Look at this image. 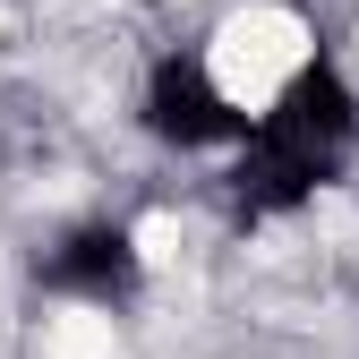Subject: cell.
Returning <instances> with one entry per match:
<instances>
[{
    "instance_id": "2",
    "label": "cell",
    "mask_w": 359,
    "mask_h": 359,
    "mask_svg": "<svg viewBox=\"0 0 359 359\" xmlns=\"http://www.w3.org/2000/svg\"><path fill=\"white\" fill-rule=\"evenodd\" d=\"M43 359H120V334L103 308H60L43 317Z\"/></svg>"
},
{
    "instance_id": "1",
    "label": "cell",
    "mask_w": 359,
    "mask_h": 359,
    "mask_svg": "<svg viewBox=\"0 0 359 359\" xmlns=\"http://www.w3.org/2000/svg\"><path fill=\"white\" fill-rule=\"evenodd\" d=\"M299 69H308V26H299V9H283V0L231 9L214 26V43H205V77H214V95L231 111H265Z\"/></svg>"
},
{
    "instance_id": "3",
    "label": "cell",
    "mask_w": 359,
    "mask_h": 359,
    "mask_svg": "<svg viewBox=\"0 0 359 359\" xmlns=\"http://www.w3.org/2000/svg\"><path fill=\"white\" fill-rule=\"evenodd\" d=\"M137 257L154 265V274H171V265L189 257V231H180V214H146V222H137Z\"/></svg>"
}]
</instances>
